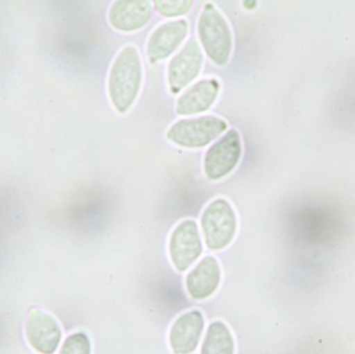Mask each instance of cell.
<instances>
[{
  "mask_svg": "<svg viewBox=\"0 0 355 354\" xmlns=\"http://www.w3.org/2000/svg\"><path fill=\"white\" fill-rule=\"evenodd\" d=\"M193 1L191 0H156L154 1L156 10L162 16L173 17L182 16L189 12Z\"/></svg>",
  "mask_w": 355,
  "mask_h": 354,
  "instance_id": "15",
  "label": "cell"
},
{
  "mask_svg": "<svg viewBox=\"0 0 355 354\" xmlns=\"http://www.w3.org/2000/svg\"><path fill=\"white\" fill-rule=\"evenodd\" d=\"M220 283V267L214 257L202 259L186 278V288L192 299H207L212 295Z\"/></svg>",
  "mask_w": 355,
  "mask_h": 354,
  "instance_id": "13",
  "label": "cell"
},
{
  "mask_svg": "<svg viewBox=\"0 0 355 354\" xmlns=\"http://www.w3.org/2000/svg\"><path fill=\"white\" fill-rule=\"evenodd\" d=\"M58 354H91V343L83 333L71 335L64 341Z\"/></svg>",
  "mask_w": 355,
  "mask_h": 354,
  "instance_id": "16",
  "label": "cell"
},
{
  "mask_svg": "<svg viewBox=\"0 0 355 354\" xmlns=\"http://www.w3.org/2000/svg\"><path fill=\"white\" fill-rule=\"evenodd\" d=\"M204 326V317L198 311L188 312L178 318L170 333V344L173 353H193L200 342Z\"/></svg>",
  "mask_w": 355,
  "mask_h": 354,
  "instance_id": "10",
  "label": "cell"
},
{
  "mask_svg": "<svg viewBox=\"0 0 355 354\" xmlns=\"http://www.w3.org/2000/svg\"><path fill=\"white\" fill-rule=\"evenodd\" d=\"M25 334L31 346L42 354L53 353L62 338V330L56 320L41 310L29 313Z\"/></svg>",
  "mask_w": 355,
  "mask_h": 354,
  "instance_id": "8",
  "label": "cell"
},
{
  "mask_svg": "<svg viewBox=\"0 0 355 354\" xmlns=\"http://www.w3.org/2000/svg\"><path fill=\"white\" fill-rule=\"evenodd\" d=\"M234 351L235 343L229 328L220 321L210 324L200 354H234Z\"/></svg>",
  "mask_w": 355,
  "mask_h": 354,
  "instance_id": "14",
  "label": "cell"
},
{
  "mask_svg": "<svg viewBox=\"0 0 355 354\" xmlns=\"http://www.w3.org/2000/svg\"><path fill=\"white\" fill-rule=\"evenodd\" d=\"M202 62V50L196 37H191L168 64V79L172 94L180 93L198 77Z\"/></svg>",
  "mask_w": 355,
  "mask_h": 354,
  "instance_id": "7",
  "label": "cell"
},
{
  "mask_svg": "<svg viewBox=\"0 0 355 354\" xmlns=\"http://www.w3.org/2000/svg\"><path fill=\"white\" fill-rule=\"evenodd\" d=\"M187 33L188 23L183 19L171 21L157 27L148 41L147 55L150 62L154 64L172 55L185 39Z\"/></svg>",
  "mask_w": 355,
  "mask_h": 354,
  "instance_id": "9",
  "label": "cell"
},
{
  "mask_svg": "<svg viewBox=\"0 0 355 354\" xmlns=\"http://www.w3.org/2000/svg\"><path fill=\"white\" fill-rule=\"evenodd\" d=\"M202 251L198 224L193 220H184L173 231L170 239V256L179 272L187 270Z\"/></svg>",
  "mask_w": 355,
  "mask_h": 354,
  "instance_id": "6",
  "label": "cell"
},
{
  "mask_svg": "<svg viewBox=\"0 0 355 354\" xmlns=\"http://www.w3.org/2000/svg\"><path fill=\"white\" fill-rule=\"evenodd\" d=\"M198 33L208 57L217 66H225L231 55L233 39L227 20L214 4L207 3L202 8Z\"/></svg>",
  "mask_w": 355,
  "mask_h": 354,
  "instance_id": "2",
  "label": "cell"
},
{
  "mask_svg": "<svg viewBox=\"0 0 355 354\" xmlns=\"http://www.w3.org/2000/svg\"><path fill=\"white\" fill-rule=\"evenodd\" d=\"M219 89L220 83L217 79L198 81L178 99L177 114L180 116H190L207 112L216 100Z\"/></svg>",
  "mask_w": 355,
  "mask_h": 354,
  "instance_id": "12",
  "label": "cell"
},
{
  "mask_svg": "<svg viewBox=\"0 0 355 354\" xmlns=\"http://www.w3.org/2000/svg\"><path fill=\"white\" fill-rule=\"evenodd\" d=\"M143 64L135 46L123 48L118 54L108 77V95L119 114L130 109L141 91Z\"/></svg>",
  "mask_w": 355,
  "mask_h": 354,
  "instance_id": "1",
  "label": "cell"
},
{
  "mask_svg": "<svg viewBox=\"0 0 355 354\" xmlns=\"http://www.w3.org/2000/svg\"><path fill=\"white\" fill-rule=\"evenodd\" d=\"M227 128V122L217 116L186 118L175 123L166 133V137L178 145L194 149L206 147Z\"/></svg>",
  "mask_w": 355,
  "mask_h": 354,
  "instance_id": "4",
  "label": "cell"
},
{
  "mask_svg": "<svg viewBox=\"0 0 355 354\" xmlns=\"http://www.w3.org/2000/svg\"><path fill=\"white\" fill-rule=\"evenodd\" d=\"M200 224L208 249L220 251L233 240L237 230V218L229 202L217 199L202 212Z\"/></svg>",
  "mask_w": 355,
  "mask_h": 354,
  "instance_id": "3",
  "label": "cell"
},
{
  "mask_svg": "<svg viewBox=\"0 0 355 354\" xmlns=\"http://www.w3.org/2000/svg\"><path fill=\"white\" fill-rule=\"evenodd\" d=\"M241 153V137L232 129L209 148L204 159L205 174L210 180L223 178L236 168Z\"/></svg>",
  "mask_w": 355,
  "mask_h": 354,
  "instance_id": "5",
  "label": "cell"
},
{
  "mask_svg": "<svg viewBox=\"0 0 355 354\" xmlns=\"http://www.w3.org/2000/svg\"><path fill=\"white\" fill-rule=\"evenodd\" d=\"M153 8L147 0H121L110 10V22L114 28L125 33L139 30L152 17Z\"/></svg>",
  "mask_w": 355,
  "mask_h": 354,
  "instance_id": "11",
  "label": "cell"
}]
</instances>
